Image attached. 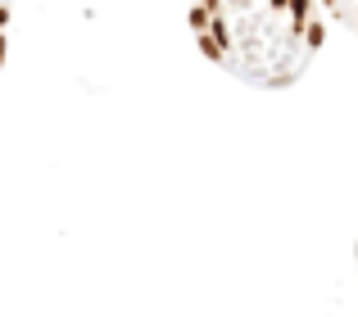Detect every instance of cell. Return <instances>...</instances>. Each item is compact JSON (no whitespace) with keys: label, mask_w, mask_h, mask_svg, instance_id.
<instances>
[{"label":"cell","mask_w":358,"mask_h":317,"mask_svg":"<svg viewBox=\"0 0 358 317\" xmlns=\"http://www.w3.org/2000/svg\"><path fill=\"white\" fill-rule=\"evenodd\" d=\"M191 27L213 64L254 87L299 82L327 36L317 5H200Z\"/></svg>","instance_id":"obj_1"},{"label":"cell","mask_w":358,"mask_h":317,"mask_svg":"<svg viewBox=\"0 0 358 317\" xmlns=\"http://www.w3.org/2000/svg\"><path fill=\"white\" fill-rule=\"evenodd\" d=\"M5 27H9V9H0V59H5Z\"/></svg>","instance_id":"obj_2"}]
</instances>
